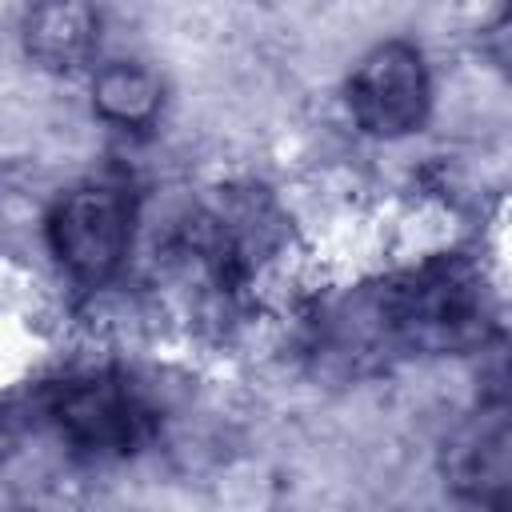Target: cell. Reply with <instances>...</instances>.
<instances>
[{"instance_id": "6da1fadb", "label": "cell", "mask_w": 512, "mask_h": 512, "mask_svg": "<svg viewBox=\"0 0 512 512\" xmlns=\"http://www.w3.org/2000/svg\"><path fill=\"white\" fill-rule=\"evenodd\" d=\"M360 336L408 356H460L476 352L496 332V288L484 260L464 248L412 256L404 268L368 284Z\"/></svg>"}, {"instance_id": "7a4b0ae2", "label": "cell", "mask_w": 512, "mask_h": 512, "mask_svg": "<svg viewBox=\"0 0 512 512\" xmlns=\"http://www.w3.org/2000/svg\"><path fill=\"white\" fill-rule=\"evenodd\" d=\"M40 240L76 296H100L124 276L140 240V192L124 172H92L52 196Z\"/></svg>"}, {"instance_id": "3957f363", "label": "cell", "mask_w": 512, "mask_h": 512, "mask_svg": "<svg viewBox=\"0 0 512 512\" xmlns=\"http://www.w3.org/2000/svg\"><path fill=\"white\" fill-rule=\"evenodd\" d=\"M36 408L72 452L92 460L140 452L160 424L152 396L120 364H80L48 380L36 396Z\"/></svg>"}, {"instance_id": "277c9868", "label": "cell", "mask_w": 512, "mask_h": 512, "mask_svg": "<svg viewBox=\"0 0 512 512\" xmlns=\"http://www.w3.org/2000/svg\"><path fill=\"white\" fill-rule=\"evenodd\" d=\"M348 124L380 144H400L428 128L436 80L428 52L408 36H384L364 48L340 88Z\"/></svg>"}, {"instance_id": "5b68a950", "label": "cell", "mask_w": 512, "mask_h": 512, "mask_svg": "<svg viewBox=\"0 0 512 512\" xmlns=\"http://www.w3.org/2000/svg\"><path fill=\"white\" fill-rule=\"evenodd\" d=\"M88 76L92 116L124 136H148L164 116V76L140 56H96Z\"/></svg>"}, {"instance_id": "8992f818", "label": "cell", "mask_w": 512, "mask_h": 512, "mask_svg": "<svg viewBox=\"0 0 512 512\" xmlns=\"http://www.w3.org/2000/svg\"><path fill=\"white\" fill-rule=\"evenodd\" d=\"M444 472H448V484L476 504L504 500V488H508V416H504V404L480 408L476 420H468L448 440Z\"/></svg>"}, {"instance_id": "52a82bcc", "label": "cell", "mask_w": 512, "mask_h": 512, "mask_svg": "<svg viewBox=\"0 0 512 512\" xmlns=\"http://www.w3.org/2000/svg\"><path fill=\"white\" fill-rule=\"evenodd\" d=\"M20 44L44 72H88L100 48V12L88 4H36L20 20Z\"/></svg>"}, {"instance_id": "ba28073f", "label": "cell", "mask_w": 512, "mask_h": 512, "mask_svg": "<svg viewBox=\"0 0 512 512\" xmlns=\"http://www.w3.org/2000/svg\"><path fill=\"white\" fill-rule=\"evenodd\" d=\"M24 416L28 408L12 396H0V464L12 456V448L20 444V432H24Z\"/></svg>"}, {"instance_id": "9c48e42d", "label": "cell", "mask_w": 512, "mask_h": 512, "mask_svg": "<svg viewBox=\"0 0 512 512\" xmlns=\"http://www.w3.org/2000/svg\"><path fill=\"white\" fill-rule=\"evenodd\" d=\"M480 512H508V504H504V500H496V504H480Z\"/></svg>"}]
</instances>
